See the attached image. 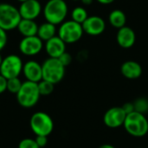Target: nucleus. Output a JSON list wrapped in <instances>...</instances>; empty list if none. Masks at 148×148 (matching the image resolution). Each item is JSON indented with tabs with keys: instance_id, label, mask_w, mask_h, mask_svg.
I'll list each match as a JSON object with an SVG mask.
<instances>
[{
	"instance_id": "28",
	"label": "nucleus",
	"mask_w": 148,
	"mask_h": 148,
	"mask_svg": "<svg viewBox=\"0 0 148 148\" xmlns=\"http://www.w3.org/2000/svg\"><path fill=\"white\" fill-rule=\"evenodd\" d=\"M121 108L126 114H129L134 112V106L133 102H127Z\"/></svg>"
},
{
	"instance_id": "27",
	"label": "nucleus",
	"mask_w": 148,
	"mask_h": 148,
	"mask_svg": "<svg viewBox=\"0 0 148 148\" xmlns=\"http://www.w3.org/2000/svg\"><path fill=\"white\" fill-rule=\"evenodd\" d=\"M36 144L38 145V147L40 148L44 147L47 143H48V136H36V138L35 139Z\"/></svg>"
},
{
	"instance_id": "1",
	"label": "nucleus",
	"mask_w": 148,
	"mask_h": 148,
	"mask_svg": "<svg viewBox=\"0 0 148 148\" xmlns=\"http://www.w3.org/2000/svg\"><path fill=\"white\" fill-rule=\"evenodd\" d=\"M69 6L65 0H48L42 7V15L46 22L60 25L65 21Z\"/></svg>"
},
{
	"instance_id": "34",
	"label": "nucleus",
	"mask_w": 148,
	"mask_h": 148,
	"mask_svg": "<svg viewBox=\"0 0 148 148\" xmlns=\"http://www.w3.org/2000/svg\"><path fill=\"white\" fill-rule=\"evenodd\" d=\"M17 2H19V3H23V2H24V1H26V0H16Z\"/></svg>"
},
{
	"instance_id": "17",
	"label": "nucleus",
	"mask_w": 148,
	"mask_h": 148,
	"mask_svg": "<svg viewBox=\"0 0 148 148\" xmlns=\"http://www.w3.org/2000/svg\"><path fill=\"white\" fill-rule=\"evenodd\" d=\"M16 29L20 33V35L23 36V37L36 36L38 30V24L35 20L22 18L16 27Z\"/></svg>"
},
{
	"instance_id": "22",
	"label": "nucleus",
	"mask_w": 148,
	"mask_h": 148,
	"mask_svg": "<svg viewBox=\"0 0 148 148\" xmlns=\"http://www.w3.org/2000/svg\"><path fill=\"white\" fill-rule=\"evenodd\" d=\"M134 111L146 114L148 113V99L145 97H139L134 102Z\"/></svg>"
},
{
	"instance_id": "21",
	"label": "nucleus",
	"mask_w": 148,
	"mask_h": 148,
	"mask_svg": "<svg viewBox=\"0 0 148 148\" xmlns=\"http://www.w3.org/2000/svg\"><path fill=\"white\" fill-rule=\"evenodd\" d=\"M37 86H38V90H39L41 96H47V95H51L55 88V84L45 80L40 81L37 83Z\"/></svg>"
},
{
	"instance_id": "23",
	"label": "nucleus",
	"mask_w": 148,
	"mask_h": 148,
	"mask_svg": "<svg viewBox=\"0 0 148 148\" xmlns=\"http://www.w3.org/2000/svg\"><path fill=\"white\" fill-rule=\"evenodd\" d=\"M23 82L19 79V77H14L7 80V91L11 94L16 95L19 89L21 88Z\"/></svg>"
},
{
	"instance_id": "4",
	"label": "nucleus",
	"mask_w": 148,
	"mask_h": 148,
	"mask_svg": "<svg viewBox=\"0 0 148 148\" xmlns=\"http://www.w3.org/2000/svg\"><path fill=\"white\" fill-rule=\"evenodd\" d=\"M65 68L58 58L48 57L42 63V80L53 84L59 83L65 75Z\"/></svg>"
},
{
	"instance_id": "29",
	"label": "nucleus",
	"mask_w": 148,
	"mask_h": 148,
	"mask_svg": "<svg viewBox=\"0 0 148 148\" xmlns=\"http://www.w3.org/2000/svg\"><path fill=\"white\" fill-rule=\"evenodd\" d=\"M7 90V79L0 75V95Z\"/></svg>"
},
{
	"instance_id": "30",
	"label": "nucleus",
	"mask_w": 148,
	"mask_h": 148,
	"mask_svg": "<svg viewBox=\"0 0 148 148\" xmlns=\"http://www.w3.org/2000/svg\"><path fill=\"white\" fill-rule=\"evenodd\" d=\"M95 1L98 2V3H101V4L107 5V4H111V3H113L115 0H95Z\"/></svg>"
},
{
	"instance_id": "32",
	"label": "nucleus",
	"mask_w": 148,
	"mask_h": 148,
	"mask_svg": "<svg viewBox=\"0 0 148 148\" xmlns=\"http://www.w3.org/2000/svg\"><path fill=\"white\" fill-rule=\"evenodd\" d=\"M98 148H115L113 145H110V144H103L101 146H100Z\"/></svg>"
},
{
	"instance_id": "11",
	"label": "nucleus",
	"mask_w": 148,
	"mask_h": 148,
	"mask_svg": "<svg viewBox=\"0 0 148 148\" xmlns=\"http://www.w3.org/2000/svg\"><path fill=\"white\" fill-rule=\"evenodd\" d=\"M18 10L22 18L36 20L42 13V6L38 0H26L20 3Z\"/></svg>"
},
{
	"instance_id": "37",
	"label": "nucleus",
	"mask_w": 148,
	"mask_h": 148,
	"mask_svg": "<svg viewBox=\"0 0 148 148\" xmlns=\"http://www.w3.org/2000/svg\"><path fill=\"white\" fill-rule=\"evenodd\" d=\"M147 148H148V145H147Z\"/></svg>"
},
{
	"instance_id": "33",
	"label": "nucleus",
	"mask_w": 148,
	"mask_h": 148,
	"mask_svg": "<svg viewBox=\"0 0 148 148\" xmlns=\"http://www.w3.org/2000/svg\"><path fill=\"white\" fill-rule=\"evenodd\" d=\"M3 56H2V54H1V52H0V66H1V63H2V62H3Z\"/></svg>"
},
{
	"instance_id": "10",
	"label": "nucleus",
	"mask_w": 148,
	"mask_h": 148,
	"mask_svg": "<svg viewBox=\"0 0 148 148\" xmlns=\"http://www.w3.org/2000/svg\"><path fill=\"white\" fill-rule=\"evenodd\" d=\"M126 116L127 114L121 107H113L104 114L103 122L109 128H118L123 126Z\"/></svg>"
},
{
	"instance_id": "16",
	"label": "nucleus",
	"mask_w": 148,
	"mask_h": 148,
	"mask_svg": "<svg viewBox=\"0 0 148 148\" xmlns=\"http://www.w3.org/2000/svg\"><path fill=\"white\" fill-rule=\"evenodd\" d=\"M141 65L135 61H127L123 62L121 66V75L129 80H135L141 76L142 75Z\"/></svg>"
},
{
	"instance_id": "15",
	"label": "nucleus",
	"mask_w": 148,
	"mask_h": 148,
	"mask_svg": "<svg viewBox=\"0 0 148 148\" xmlns=\"http://www.w3.org/2000/svg\"><path fill=\"white\" fill-rule=\"evenodd\" d=\"M116 41L119 46L123 49L132 48L136 42V35L134 30L126 25L118 29Z\"/></svg>"
},
{
	"instance_id": "8",
	"label": "nucleus",
	"mask_w": 148,
	"mask_h": 148,
	"mask_svg": "<svg viewBox=\"0 0 148 148\" xmlns=\"http://www.w3.org/2000/svg\"><path fill=\"white\" fill-rule=\"evenodd\" d=\"M23 62L21 56L10 54L3 58V62L0 66V75L5 79H10L14 77H19L23 71Z\"/></svg>"
},
{
	"instance_id": "2",
	"label": "nucleus",
	"mask_w": 148,
	"mask_h": 148,
	"mask_svg": "<svg viewBox=\"0 0 148 148\" xmlns=\"http://www.w3.org/2000/svg\"><path fill=\"white\" fill-rule=\"evenodd\" d=\"M123 127L129 135L135 138H142L148 134L147 118L135 111L127 114Z\"/></svg>"
},
{
	"instance_id": "25",
	"label": "nucleus",
	"mask_w": 148,
	"mask_h": 148,
	"mask_svg": "<svg viewBox=\"0 0 148 148\" xmlns=\"http://www.w3.org/2000/svg\"><path fill=\"white\" fill-rule=\"evenodd\" d=\"M8 42V35L7 31L0 28V52L5 48Z\"/></svg>"
},
{
	"instance_id": "9",
	"label": "nucleus",
	"mask_w": 148,
	"mask_h": 148,
	"mask_svg": "<svg viewBox=\"0 0 148 148\" xmlns=\"http://www.w3.org/2000/svg\"><path fill=\"white\" fill-rule=\"evenodd\" d=\"M44 42L37 36L23 37L18 44L19 51L25 56H35L38 55L43 49Z\"/></svg>"
},
{
	"instance_id": "36",
	"label": "nucleus",
	"mask_w": 148,
	"mask_h": 148,
	"mask_svg": "<svg viewBox=\"0 0 148 148\" xmlns=\"http://www.w3.org/2000/svg\"><path fill=\"white\" fill-rule=\"evenodd\" d=\"M137 148H141V147H137Z\"/></svg>"
},
{
	"instance_id": "6",
	"label": "nucleus",
	"mask_w": 148,
	"mask_h": 148,
	"mask_svg": "<svg viewBox=\"0 0 148 148\" xmlns=\"http://www.w3.org/2000/svg\"><path fill=\"white\" fill-rule=\"evenodd\" d=\"M22 17L18 8L11 3H0V28L5 31H10L16 29Z\"/></svg>"
},
{
	"instance_id": "18",
	"label": "nucleus",
	"mask_w": 148,
	"mask_h": 148,
	"mask_svg": "<svg viewBox=\"0 0 148 148\" xmlns=\"http://www.w3.org/2000/svg\"><path fill=\"white\" fill-rule=\"evenodd\" d=\"M56 35H57L56 25L49 22H44L43 23L38 25V30H37L36 36L42 41L46 42Z\"/></svg>"
},
{
	"instance_id": "14",
	"label": "nucleus",
	"mask_w": 148,
	"mask_h": 148,
	"mask_svg": "<svg viewBox=\"0 0 148 148\" xmlns=\"http://www.w3.org/2000/svg\"><path fill=\"white\" fill-rule=\"evenodd\" d=\"M43 49L49 57L59 58L66 51V43L56 35L44 42Z\"/></svg>"
},
{
	"instance_id": "5",
	"label": "nucleus",
	"mask_w": 148,
	"mask_h": 148,
	"mask_svg": "<svg viewBox=\"0 0 148 148\" xmlns=\"http://www.w3.org/2000/svg\"><path fill=\"white\" fill-rule=\"evenodd\" d=\"M83 34L82 24L71 19L62 22L57 29V36L66 44H73L79 42Z\"/></svg>"
},
{
	"instance_id": "35",
	"label": "nucleus",
	"mask_w": 148,
	"mask_h": 148,
	"mask_svg": "<svg viewBox=\"0 0 148 148\" xmlns=\"http://www.w3.org/2000/svg\"><path fill=\"white\" fill-rule=\"evenodd\" d=\"M71 1H74V2H77V1H81V0H71Z\"/></svg>"
},
{
	"instance_id": "31",
	"label": "nucleus",
	"mask_w": 148,
	"mask_h": 148,
	"mask_svg": "<svg viewBox=\"0 0 148 148\" xmlns=\"http://www.w3.org/2000/svg\"><path fill=\"white\" fill-rule=\"evenodd\" d=\"M81 2L84 4V5H90L93 3L94 0H81Z\"/></svg>"
},
{
	"instance_id": "19",
	"label": "nucleus",
	"mask_w": 148,
	"mask_h": 148,
	"mask_svg": "<svg viewBox=\"0 0 148 148\" xmlns=\"http://www.w3.org/2000/svg\"><path fill=\"white\" fill-rule=\"evenodd\" d=\"M108 22L114 28L120 29L126 25V14L121 10H114L110 12L108 16Z\"/></svg>"
},
{
	"instance_id": "26",
	"label": "nucleus",
	"mask_w": 148,
	"mask_h": 148,
	"mask_svg": "<svg viewBox=\"0 0 148 148\" xmlns=\"http://www.w3.org/2000/svg\"><path fill=\"white\" fill-rule=\"evenodd\" d=\"M58 60L62 62V64L64 66V67H67V66H69L71 62H72V56L69 54V53H68V52H64L59 58H58Z\"/></svg>"
},
{
	"instance_id": "20",
	"label": "nucleus",
	"mask_w": 148,
	"mask_h": 148,
	"mask_svg": "<svg viewBox=\"0 0 148 148\" xmlns=\"http://www.w3.org/2000/svg\"><path fill=\"white\" fill-rule=\"evenodd\" d=\"M88 14L87 10L82 6H76L71 11V20L81 24L88 18Z\"/></svg>"
},
{
	"instance_id": "24",
	"label": "nucleus",
	"mask_w": 148,
	"mask_h": 148,
	"mask_svg": "<svg viewBox=\"0 0 148 148\" xmlns=\"http://www.w3.org/2000/svg\"><path fill=\"white\" fill-rule=\"evenodd\" d=\"M18 148H40L38 145L36 144V140L33 139H23L22 140L19 144H18Z\"/></svg>"
},
{
	"instance_id": "13",
	"label": "nucleus",
	"mask_w": 148,
	"mask_h": 148,
	"mask_svg": "<svg viewBox=\"0 0 148 148\" xmlns=\"http://www.w3.org/2000/svg\"><path fill=\"white\" fill-rule=\"evenodd\" d=\"M22 74L26 81L38 83L42 80V64L35 60H28L23 62Z\"/></svg>"
},
{
	"instance_id": "7",
	"label": "nucleus",
	"mask_w": 148,
	"mask_h": 148,
	"mask_svg": "<svg viewBox=\"0 0 148 148\" xmlns=\"http://www.w3.org/2000/svg\"><path fill=\"white\" fill-rule=\"evenodd\" d=\"M29 126L36 136H49L54 129L53 120L44 112L34 113L30 117Z\"/></svg>"
},
{
	"instance_id": "12",
	"label": "nucleus",
	"mask_w": 148,
	"mask_h": 148,
	"mask_svg": "<svg viewBox=\"0 0 148 148\" xmlns=\"http://www.w3.org/2000/svg\"><path fill=\"white\" fill-rule=\"evenodd\" d=\"M83 32L91 36L101 35L106 29V22L99 16H90L82 23Z\"/></svg>"
},
{
	"instance_id": "3",
	"label": "nucleus",
	"mask_w": 148,
	"mask_h": 148,
	"mask_svg": "<svg viewBox=\"0 0 148 148\" xmlns=\"http://www.w3.org/2000/svg\"><path fill=\"white\" fill-rule=\"evenodd\" d=\"M16 95L18 104L24 108H30L36 106L41 96L37 83L29 81L22 83L21 88Z\"/></svg>"
}]
</instances>
